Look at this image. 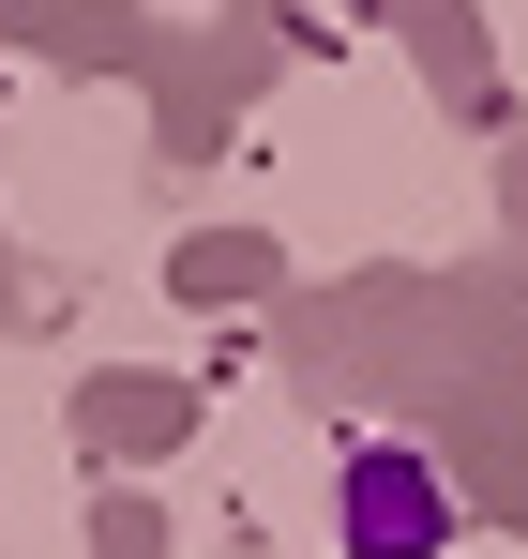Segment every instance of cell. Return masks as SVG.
I'll return each instance as SVG.
<instances>
[{
	"label": "cell",
	"instance_id": "obj_1",
	"mask_svg": "<svg viewBox=\"0 0 528 559\" xmlns=\"http://www.w3.org/2000/svg\"><path fill=\"white\" fill-rule=\"evenodd\" d=\"M348 545H362V559H439V545H453V499H439V468L408 454V439L348 454Z\"/></svg>",
	"mask_w": 528,
	"mask_h": 559
}]
</instances>
